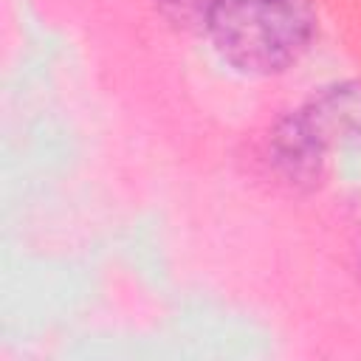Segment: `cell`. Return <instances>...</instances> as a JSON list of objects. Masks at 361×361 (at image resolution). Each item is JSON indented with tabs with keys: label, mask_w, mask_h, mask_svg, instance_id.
<instances>
[{
	"label": "cell",
	"mask_w": 361,
	"mask_h": 361,
	"mask_svg": "<svg viewBox=\"0 0 361 361\" xmlns=\"http://www.w3.org/2000/svg\"><path fill=\"white\" fill-rule=\"evenodd\" d=\"M313 0H214L206 31L217 54L243 73L290 68L316 37Z\"/></svg>",
	"instance_id": "cell-1"
},
{
	"label": "cell",
	"mask_w": 361,
	"mask_h": 361,
	"mask_svg": "<svg viewBox=\"0 0 361 361\" xmlns=\"http://www.w3.org/2000/svg\"><path fill=\"white\" fill-rule=\"evenodd\" d=\"M299 116L324 149L338 144H361V85L341 82L322 87L299 110Z\"/></svg>",
	"instance_id": "cell-2"
},
{
	"label": "cell",
	"mask_w": 361,
	"mask_h": 361,
	"mask_svg": "<svg viewBox=\"0 0 361 361\" xmlns=\"http://www.w3.org/2000/svg\"><path fill=\"white\" fill-rule=\"evenodd\" d=\"M324 152L327 149L316 141L299 113L285 116L271 133V164L290 186H316L324 169Z\"/></svg>",
	"instance_id": "cell-3"
},
{
	"label": "cell",
	"mask_w": 361,
	"mask_h": 361,
	"mask_svg": "<svg viewBox=\"0 0 361 361\" xmlns=\"http://www.w3.org/2000/svg\"><path fill=\"white\" fill-rule=\"evenodd\" d=\"M214 0H155V6L164 11L166 20H172L175 25L192 28V25H203L206 28V17Z\"/></svg>",
	"instance_id": "cell-4"
}]
</instances>
